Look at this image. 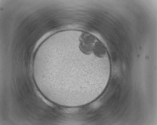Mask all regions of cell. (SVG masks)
I'll return each instance as SVG.
<instances>
[{"mask_svg": "<svg viewBox=\"0 0 157 125\" xmlns=\"http://www.w3.org/2000/svg\"><path fill=\"white\" fill-rule=\"evenodd\" d=\"M38 94L39 95V96L42 99V100L45 102L46 104H48V105H50V106H53L52 104L51 103V102H49L46 99H45L38 92Z\"/></svg>", "mask_w": 157, "mask_h": 125, "instance_id": "obj_2", "label": "cell"}, {"mask_svg": "<svg viewBox=\"0 0 157 125\" xmlns=\"http://www.w3.org/2000/svg\"><path fill=\"white\" fill-rule=\"evenodd\" d=\"M93 53L97 57L101 58L104 57L107 54L106 47L98 39L94 45Z\"/></svg>", "mask_w": 157, "mask_h": 125, "instance_id": "obj_1", "label": "cell"}]
</instances>
